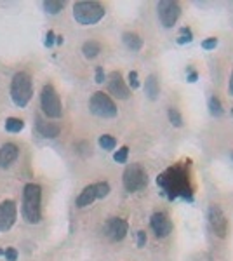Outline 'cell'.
<instances>
[{
	"mask_svg": "<svg viewBox=\"0 0 233 261\" xmlns=\"http://www.w3.org/2000/svg\"><path fill=\"white\" fill-rule=\"evenodd\" d=\"M167 117L169 120H171V124L174 125V127H181L183 125V117H181V113L177 112V108H169L167 110Z\"/></svg>",
	"mask_w": 233,
	"mask_h": 261,
	"instance_id": "22",
	"label": "cell"
},
{
	"mask_svg": "<svg viewBox=\"0 0 233 261\" xmlns=\"http://www.w3.org/2000/svg\"><path fill=\"white\" fill-rule=\"evenodd\" d=\"M65 7V2H59V0H45L44 2V9L49 14H58L59 11H63Z\"/></svg>",
	"mask_w": 233,
	"mask_h": 261,
	"instance_id": "20",
	"label": "cell"
},
{
	"mask_svg": "<svg viewBox=\"0 0 233 261\" xmlns=\"http://www.w3.org/2000/svg\"><path fill=\"white\" fill-rule=\"evenodd\" d=\"M145 92L150 99H157L160 94V86H159V81H157L155 75H150V77L145 81Z\"/></svg>",
	"mask_w": 233,
	"mask_h": 261,
	"instance_id": "17",
	"label": "cell"
},
{
	"mask_svg": "<svg viewBox=\"0 0 233 261\" xmlns=\"http://www.w3.org/2000/svg\"><path fill=\"white\" fill-rule=\"evenodd\" d=\"M141 86L139 84V79H138V71H129V87L131 89H138Z\"/></svg>",
	"mask_w": 233,
	"mask_h": 261,
	"instance_id": "26",
	"label": "cell"
},
{
	"mask_svg": "<svg viewBox=\"0 0 233 261\" xmlns=\"http://www.w3.org/2000/svg\"><path fill=\"white\" fill-rule=\"evenodd\" d=\"M127 231H129V223L122 218H110L105 225V235L112 242H120L125 239Z\"/></svg>",
	"mask_w": 233,
	"mask_h": 261,
	"instance_id": "9",
	"label": "cell"
},
{
	"mask_svg": "<svg viewBox=\"0 0 233 261\" xmlns=\"http://www.w3.org/2000/svg\"><path fill=\"white\" fill-rule=\"evenodd\" d=\"M82 53L84 56L89 58V60H92V58H96L97 54L101 53V44L96 40H87L86 44L82 45Z\"/></svg>",
	"mask_w": 233,
	"mask_h": 261,
	"instance_id": "18",
	"label": "cell"
},
{
	"mask_svg": "<svg viewBox=\"0 0 233 261\" xmlns=\"http://www.w3.org/2000/svg\"><path fill=\"white\" fill-rule=\"evenodd\" d=\"M40 105H42V110L47 117L50 119H59L63 113V107H61V99H59L56 89H54L50 84H45L42 87L40 92Z\"/></svg>",
	"mask_w": 233,
	"mask_h": 261,
	"instance_id": "6",
	"label": "cell"
},
{
	"mask_svg": "<svg viewBox=\"0 0 233 261\" xmlns=\"http://www.w3.org/2000/svg\"><path fill=\"white\" fill-rule=\"evenodd\" d=\"M89 110L94 113L96 117H101V119H113L118 113L117 105L113 103V99L101 91H97L91 96V99H89Z\"/></svg>",
	"mask_w": 233,
	"mask_h": 261,
	"instance_id": "5",
	"label": "cell"
},
{
	"mask_svg": "<svg viewBox=\"0 0 233 261\" xmlns=\"http://www.w3.org/2000/svg\"><path fill=\"white\" fill-rule=\"evenodd\" d=\"M18 216V207L14 200H4L0 202V233L12 228Z\"/></svg>",
	"mask_w": 233,
	"mask_h": 261,
	"instance_id": "10",
	"label": "cell"
},
{
	"mask_svg": "<svg viewBox=\"0 0 233 261\" xmlns=\"http://www.w3.org/2000/svg\"><path fill=\"white\" fill-rule=\"evenodd\" d=\"M193 40V35L190 32V28H181L179 37H177V44H190Z\"/></svg>",
	"mask_w": 233,
	"mask_h": 261,
	"instance_id": "24",
	"label": "cell"
},
{
	"mask_svg": "<svg viewBox=\"0 0 233 261\" xmlns=\"http://www.w3.org/2000/svg\"><path fill=\"white\" fill-rule=\"evenodd\" d=\"M107 81V75H105L103 71V66H97L96 68V84H103Z\"/></svg>",
	"mask_w": 233,
	"mask_h": 261,
	"instance_id": "29",
	"label": "cell"
},
{
	"mask_svg": "<svg viewBox=\"0 0 233 261\" xmlns=\"http://www.w3.org/2000/svg\"><path fill=\"white\" fill-rule=\"evenodd\" d=\"M216 45H218V39H216V37H209V39H205L204 42H202V47H204L205 50L214 49Z\"/></svg>",
	"mask_w": 233,
	"mask_h": 261,
	"instance_id": "27",
	"label": "cell"
},
{
	"mask_svg": "<svg viewBox=\"0 0 233 261\" xmlns=\"http://www.w3.org/2000/svg\"><path fill=\"white\" fill-rule=\"evenodd\" d=\"M150 226L155 231L157 239H165L172 231V221L165 213H155L150 220Z\"/></svg>",
	"mask_w": 233,
	"mask_h": 261,
	"instance_id": "13",
	"label": "cell"
},
{
	"mask_svg": "<svg viewBox=\"0 0 233 261\" xmlns=\"http://www.w3.org/2000/svg\"><path fill=\"white\" fill-rule=\"evenodd\" d=\"M19 155V148L14 145V143H6V145L0 148V167L2 169H7L12 164L16 162Z\"/></svg>",
	"mask_w": 233,
	"mask_h": 261,
	"instance_id": "14",
	"label": "cell"
},
{
	"mask_svg": "<svg viewBox=\"0 0 233 261\" xmlns=\"http://www.w3.org/2000/svg\"><path fill=\"white\" fill-rule=\"evenodd\" d=\"M4 258L7 261H16V258H18V251H16L14 247H7V249L4 251Z\"/></svg>",
	"mask_w": 233,
	"mask_h": 261,
	"instance_id": "28",
	"label": "cell"
},
{
	"mask_svg": "<svg viewBox=\"0 0 233 261\" xmlns=\"http://www.w3.org/2000/svg\"><path fill=\"white\" fill-rule=\"evenodd\" d=\"M33 96V84H32V77L27 73V71H19L12 77L11 82V98L14 101L16 107L24 108L30 103Z\"/></svg>",
	"mask_w": 233,
	"mask_h": 261,
	"instance_id": "2",
	"label": "cell"
},
{
	"mask_svg": "<svg viewBox=\"0 0 233 261\" xmlns=\"http://www.w3.org/2000/svg\"><path fill=\"white\" fill-rule=\"evenodd\" d=\"M157 12H159V19L162 27L172 28L181 16V7L174 0H162V2L157 4Z\"/></svg>",
	"mask_w": 233,
	"mask_h": 261,
	"instance_id": "8",
	"label": "cell"
},
{
	"mask_svg": "<svg viewBox=\"0 0 233 261\" xmlns=\"http://www.w3.org/2000/svg\"><path fill=\"white\" fill-rule=\"evenodd\" d=\"M56 39V37H54V32H47V35H45V45H47V47H50V45L54 44V40Z\"/></svg>",
	"mask_w": 233,
	"mask_h": 261,
	"instance_id": "31",
	"label": "cell"
},
{
	"mask_svg": "<svg viewBox=\"0 0 233 261\" xmlns=\"http://www.w3.org/2000/svg\"><path fill=\"white\" fill-rule=\"evenodd\" d=\"M108 193H110V185L107 181H99V183L89 185V187L84 188V190L80 192V195L77 197V205L79 207H87V205H91L94 200L105 199Z\"/></svg>",
	"mask_w": 233,
	"mask_h": 261,
	"instance_id": "7",
	"label": "cell"
},
{
	"mask_svg": "<svg viewBox=\"0 0 233 261\" xmlns=\"http://www.w3.org/2000/svg\"><path fill=\"white\" fill-rule=\"evenodd\" d=\"M4 251H6V249H0V256H4Z\"/></svg>",
	"mask_w": 233,
	"mask_h": 261,
	"instance_id": "35",
	"label": "cell"
},
{
	"mask_svg": "<svg viewBox=\"0 0 233 261\" xmlns=\"http://www.w3.org/2000/svg\"><path fill=\"white\" fill-rule=\"evenodd\" d=\"M197 77H198L197 71H190V75H188V82H195V81H197Z\"/></svg>",
	"mask_w": 233,
	"mask_h": 261,
	"instance_id": "32",
	"label": "cell"
},
{
	"mask_svg": "<svg viewBox=\"0 0 233 261\" xmlns=\"http://www.w3.org/2000/svg\"><path fill=\"white\" fill-rule=\"evenodd\" d=\"M56 44H63V37L61 35L56 37Z\"/></svg>",
	"mask_w": 233,
	"mask_h": 261,
	"instance_id": "34",
	"label": "cell"
},
{
	"mask_svg": "<svg viewBox=\"0 0 233 261\" xmlns=\"http://www.w3.org/2000/svg\"><path fill=\"white\" fill-rule=\"evenodd\" d=\"M209 223H211V228L218 237H226V231H228V223H226V216L221 211L219 205H211L209 207Z\"/></svg>",
	"mask_w": 233,
	"mask_h": 261,
	"instance_id": "12",
	"label": "cell"
},
{
	"mask_svg": "<svg viewBox=\"0 0 233 261\" xmlns=\"http://www.w3.org/2000/svg\"><path fill=\"white\" fill-rule=\"evenodd\" d=\"M105 7L97 2H77L73 6V18L80 24H96L103 19Z\"/></svg>",
	"mask_w": 233,
	"mask_h": 261,
	"instance_id": "3",
	"label": "cell"
},
{
	"mask_svg": "<svg viewBox=\"0 0 233 261\" xmlns=\"http://www.w3.org/2000/svg\"><path fill=\"white\" fill-rule=\"evenodd\" d=\"M209 112H211V115H213V117H221L224 113L221 101L216 98V96H213V98L209 99Z\"/></svg>",
	"mask_w": 233,
	"mask_h": 261,
	"instance_id": "21",
	"label": "cell"
},
{
	"mask_svg": "<svg viewBox=\"0 0 233 261\" xmlns=\"http://www.w3.org/2000/svg\"><path fill=\"white\" fill-rule=\"evenodd\" d=\"M127 155H129V148H127V146H122L120 150H117V153L113 155V159H115V162H118V164H125Z\"/></svg>",
	"mask_w": 233,
	"mask_h": 261,
	"instance_id": "25",
	"label": "cell"
},
{
	"mask_svg": "<svg viewBox=\"0 0 233 261\" xmlns=\"http://www.w3.org/2000/svg\"><path fill=\"white\" fill-rule=\"evenodd\" d=\"M122 181L127 192H141L148 187V174L141 164H129L124 171Z\"/></svg>",
	"mask_w": 233,
	"mask_h": 261,
	"instance_id": "4",
	"label": "cell"
},
{
	"mask_svg": "<svg viewBox=\"0 0 233 261\" xmlns=\"http://www.w3.org/2000/svg\"><path fill=\"white\" fill-rule=\"evenodd\" d=\"M40 200H42V188L35 183H28L23 190V218L30 225H37L42 220V209H40Z\"/></svg>",
	"mask_w": 233,
	"mask_h": 261,
	"instance_id": "1",
	"label": "cell"
},
{
	"mask_svg": "<svg viewBox=\"0 0 233 261\" xmlns=\"http://www.w3.org/2000/svg\"><path fill=\"white\" fill-rule=\"evenodd\" d=\"M122 40H124L125 47L131 49L133 53H138V50H141V47H143V39L138 35V33L125 32L124 35H122Z\"/></svg>",
	"mask_w": 233,
	"mask_h": 261,
	"instance_id": "16",
	"label": "cell"
},
{
	"mask_svg": "<svg viewBox=\"0 0 233 261\" xmlns=\"http://www.w3.org/2000/svg\"><path fill=\"white\" fill-rule=\"evenodd\" d=\"M230 94L233 96V73H231V77H230Z\"/></svg>",
	"mask_w": 233,
	"mask_h": 261,
	"instance_id": "33",
	"label": "cell"
},
{
	"mask_svg": "<svg viewBox=\"0 0 233 261\" xmlns=\"http://www.w3.org/2000/svg\"><path fill=\"white\" fill-rule=\"evenodd\" d=\"M146 244V233L145 231H138V247H145Z\"/></svg>",
	"mask_w": 233,
	"mask_h": 261,
	"instance_id": "30",
	"label": "cell"
},
{
	"mask_svg": "<svg viewBox=\"0 0 233 261\" xmlns=\"http://www.w3.org/2000/svg\"><path fill=\"white\" fill-rule=\"evenodd\" d=\"M108 92L117 99H127L131 96V89L124 82L120 71H112L108 75Z\"/></svg>",
	"mask_w": 233,
	"mask_h": 261,
	"instance_id": "11",
	"label": "cell"
},
{
	"mask_svg": "<svg viewBox=\"0 0 233 261\" xmlns=\"http://www.w3.org/2000/svg\"><path fill=\"white\" fill-rule=\"evenodd\" d=\"M117 145V140L113 136H110V134H103V136H99V146L103 150H113Z\"/></svg>",
	"mask_w": 233,
	"mask_h": 261,
	"instance_id": "23",
	"label": "cell"
},
{
	"mask_svg": "<svg viewBox=\"0 0 233 261\" xmlns=\"http://www.w3.org/2000/svg\"><path fill=\"white\" fill-rule=\"evenodd\" d=\"M37 133L40 134V136L44 138H56L59 134V125L58 124H53V122H45L44 119H40V117H37Z\"/></svg>",
	"mask_w": 233,
	"mask_h": 261,
	"instance_id": "15",
	"label": "cell"
},
{
	"mask_svg": "<svg viewBox=\"0 0 233 261\" xmlns=\"http://www.w3.org/2000/svg\"><path fill=\"white\" fill-rule=\"evenodd\" d=\"M23 127H24V122L21 119L9 117L6 120V130H9V133H19V130H23Z\"/></svg>",
	"mask_w": 233,
	"mask_h": 261,
	"instance_id": "19",
	"label": "cell"
}]
</instances>
